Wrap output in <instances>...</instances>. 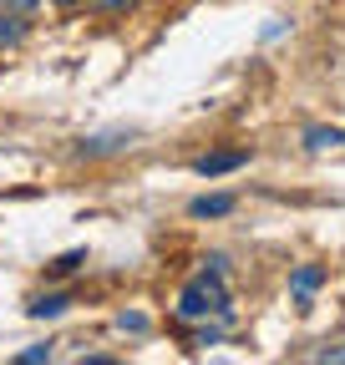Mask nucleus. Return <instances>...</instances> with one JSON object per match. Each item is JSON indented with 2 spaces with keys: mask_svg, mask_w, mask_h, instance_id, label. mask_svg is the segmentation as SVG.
<instances>
[{
  "mask_svg": "<svg viewBox=\"0 0 345 365\" xmlns=\"http://www.w3.org/2000/svg\"><path fill=\"white\" fill-rule=\"evenodd\" d=\"M208 314L229 319L224 259H208V269L198 274V279H188V284H183V294H178V319H208Z\"/></svg>",
  "mask_w": 345,
  "mask_h": 365,
  "instance_id": "nucleus-1",
  "label": "nucleus"
},
{
  "mask_svg": "<svg viewBox=\"0 0 345 365\" xmlns=\"http://www.w3.org/2000/svg\"><path fill=\"white\" fill-rule=\"evenodd\" d=\"M244 163H249L244 148H234V153H203V158L193 163V173H198V178H224V173H234V168H244Z\"/></svg>",
  "mask_w": 345,
  "mask_h": 365,
  "instance_id": "nucleus-2",
  "label": "nucleus"
},
{
  "mask_svg": "<svg viewBox=\"0 0 345 365\" xmlns=\"http://www.w3.org/2000/svg\"><path fill=\"white\" fill-rule=\"evenodd\" d=\"M127 143H133V132H102V137H86L81 153L86 158H102V153H122Z\"/></svg>",
  "mask_w": 345,
  "mask_h": 365,
  "instance_id": "nucleus-3",
  "label": "nucleus"
},
{
  "mask_svg": "<svg viewBox=\"0 0 345 365\" xmlns=\"http://www.w3.org/2000/svg\"><path fill=\"white\" fill-rule=\"evenodd\" d=\"M325 284V269L320 264H305V269H294V299L299 304H310V294Z\"/></svg>",
  "mask_w": 345,
  "mask_h": 365,
  "instance_id": "nucleus-4",
  "label": "nucleus"
},
{
  "mask_svg": "<svg viewBox=\"0 0 345 365\" xmlns=\"http://www.w3.org/2000/svg\"><path fill=\"white\" fill-rule=\"evenodd\" d=\"M193 218H224V213H234V198L229 193H213V198H193V208H188Z\"/></svg>",
  "mask_w": 345,
  "mask_h": 365,
  "instance_id": "nucleus-5",
  "label": "nucleus"
},
{
  "mask_svg": "<svg viewBox=\"0 0 345 365\" xmlns=\"http://www.w3.org/2000/svg\"><path fill=\"white\" fill-rule=\"evenodd\" d=\"M66 304H71V294H41V299H31V319H56Z\"/></svg>",
  "mask_w": 345,
  "mask_h": 365,
  "instance_id": "nucleus-6",
  "label": "nucleus"
},
{
  "mask_svg": "<svg viewBox=\"0 0 345 365\" xmlns=\"http://www.w3.org/2000/svg\"><path fill=\"white\" fill-rule=\"evenodd\" d=\"M81 264H86V254H81V249H66V254H56V259L46 264V274H51V279H66V274H76Z\"/></svg>",
  "mask_w": 345,
  "mask_h": 365,
  "instance_id": "nucleus-7",
  "label": "nucleus"
},
{
  "mask_svg": "<svg viewBox=\"0 0 345 365\" xmlns=\"http://www.w3.org/2000/svg\"><path fill=\"white\" fill-rule=\"evenodd\" d=\"M21 41H26V16L0 11V46H21Z\"/></svg>",
  "mask_w": 345,
  "mask_h": 365,
  "instance_id": "nucleus-8",
  "label": "nucleus"
},
{
  "mask_svg": "<svg viewBox=\"0 0 345 365\" xmlns=\"http://www.w3.org/2000/svg\"><path fill=\"white\" fill-rule=\"evenodd\" d=\"M340 143H345L340 127H310L305 132V148H340Z\"/></svg>",
  "mask_w": 345,
  "mask_h": 365,
  "instance_id": "nucleus-9",
  "label": "nucleus"
},
{
  "mask_svg": "<svg viewBox=\"0 0 345 365\" xmlns=\"http://www.w3.org/2000/svg\"><path fill=\"white\" fill-rule=\"evenodd\" d=\"M97 6H102V16H127V11H138L143 0H97Z\"/></svg>",
  "mask_w": 345,
  "mask_h": 365,
  "instance_id": "nucleus-10",
  "label": "nucleus"
},
{
  "mask_svg": "<svg viewBox=\"0 0 345 365\" xmlns=\"http://www.w3.org/2000/svg\"><path fill=\"white\" fill-rule=\"evenodd\" d=\"M16 360H21V365H41V360H51V345H31V350H21Z\"/></svg>",
  "mask_w": 345,
  "mask_h": 365,
  "instance_id": "nucleus-11",
  "label": "nucleus"
},
{
  "mask_svg": "<svg viewBox=\"0 0 345 365\" xmlns=\"http://www.w3.org/2000/svg\"><path fill=\"white\" fill-rule=\"evenodd\" d=\"M0 11H11V16H31V11H36V0H0Z\"/></svg>",
  "mask_w": 345,
  "mask_h": 365,
  "instance_id": "nucleus-12",
  "label": "nucleus"
},
{
  "mask_svg": "<svg viewBox=\"0 0 345 365\" xmlns=\"http://www.w3.org/2000/svg\"><path fill=\"white\" fill-rule=\"evenodd\" d=\"M117 325H122V330H133V335H138V330H148V319H143V314H122V319H117Z\"/></svg>",
  "mask_w": 345,
  "mask_h": 365,
  "instance_id": "nucleus-13",
  "label": "nucleus"
},
{
  "mask_svg": "<svg viewBox=\"0 0 345 365\" xmlns=\"http://www.w3.org/2000/svg\"><path fill=\"white\" fill-rule=\"evenodd\" d=\"M51 6H61V11H76V6H86V0H51Z\"/></svg>",
  "mask_w": 345,
  "mask_h": 365,
  "instance_id": "nucleus-14",
  "label": "nucleus"
}]
</instances>
